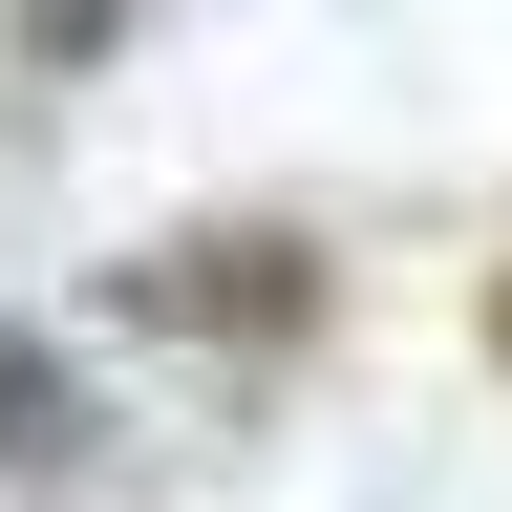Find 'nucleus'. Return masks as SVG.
Returning <instances> with one entry per match:
<instances>
[{"instance_id": "obj_2", "label": "nucleus", "mask_w": 512, "mask_h": 512, "mask_svg": "<svg viewBox=\"0 0 512 512\" xmlns=\"http://www.w3.org/2000/svg\"><path fill=\"white\" fill-rule=\"evenodd\" d=\"M86 22H128V0H43V43H86Z\"/></svg>"}, {"instance_id": "obj_3", "label": "nucleus", "mask_w": 512, "mask_h": 512, "mask_svg": "<svg viewBox=\"0 0 512 512\" xmlns=\"http://www.w3.org/2000/svg\"><path fill=\"white\" fill-rule=\"evenodd\" d=\"M491 342H512V299H491Z\"/></svg>"}, {"instance_id": "obj_1", "label": "nucleus", "mask_w": 512, "mask_h": 512, "mask_svg": "<svg viewBox=\"0 0 512 512\" xmlns=\"http://www.w3.org/2000/svg\"><path fill=\"white\" fill-rule=\"evenodd\" d=\"M64 448H86V384H64V342L0 320V470H64Z\"/></svg>"}]
</instances>
